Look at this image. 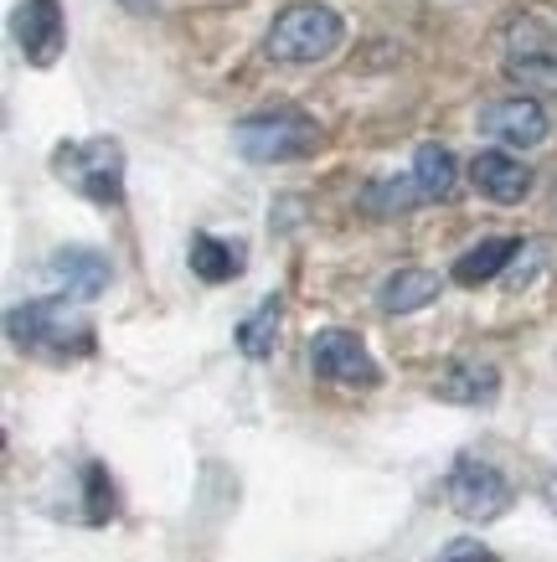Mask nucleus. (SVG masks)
Segmentation results:
<instances>
[{
	"mask_svg": "<svg viewBox=\"0 0 557 562\" xmlns=\"http://www.w3.org/2000/svg\"><path fill=\"white\" fill-rule=\"evenodd\" d=\"M346 36V21L321 5V0H300V5H285L269 26V57L274 63H289V68H304V63H325L331 52L341 47Z\"/></svg>",
	"mask_w": 557,
	"mask_h": 562,
	"instance_id": "nucleus-1",
	"label": "nucleus"
},
{
	"mask_svg": "<svg viewBox=\"0 0 557 562\" xmlns=\"http://www.w3.org/2000/svg\"><path fill=\"white\" fill-rule=\"evenodd\" d=\"M233 145L254 166H285V160H300L321 145V124L300 109H269V114H248L237 124Z\"/></svg>",
	"mask_w": 557,
	"mask_h": 562,
	"instance_id": "nucleus-2",
	"label": "nucleus"
},
{
	"mask_svg": "<svg viewBox=\"0 0 557 562\" xmlns=\"http://www.w3.org/2000/svg\"><path fill=\"white\" fill-rule=\"evenodd\" d=\"M52 166L88 202H99V206L124 202V150H119V139H103V135L73 139V145H63V150L52 155Z\"/></svg>",
	"mask_w": 557,
	"mask_h": 562,
	"instance_id": "nucleus-3",
	"label": "nucleus"
},
{
	"mask_svg": "<svg viewBox=\"0 0 557 562\" xmlns=\"http://www.w3.org/2000/svg\"><path fill=\"white\" fill-rule=\"evenodd\" d=\"M5 336L21 346V351H88L93 346V330L88 321L73 315L68 300H26L5 315Z\"/></svg>",
	"mask_w": 557,
	"mask_h": 562,
	"instance_id": "nucleus-4",
	"label": "nucleus"
},
{
	"mask_svg": "<svg viewBox=\"0 0 557 562\" xmlns=\"http://www.w3.org/2000/svg\"><path fill=\"white\" fill-rule=\"evenodd\" d=\"M444 491H449V506H455L465 521H495V516H506V506H511L506 475H501L495 464L475 460V454H459Z\"/></svg>",
	"mask_w": 557,
	"mask_h": 562,
	"instance_id": "nucleus-5",
	"label": "nucleus"
},
{
	"mask_svg": "<svg viewBox=\"0 0 557 562\" xmlns=\"http://www.w3.org/2000/svg\"><path fill=\"white\" fill-rule=\"evenodd\" d=\"M310 367H315V376L341 382V387H377L382 382V367L371 361V351L352 330H321L310 341Z\"/></svg>",
	"mask_w": 557,
	"mask_h": 562,
	"instance_id": "nucleus-6",
	"label": "nucleus"
},
{
	"mask_svg": "<svg viewBox=\"0 0 557 562\" xmlns=\"http://www.w3.org/2000/svg\"><path fill=\"white\" fill-rule=\"evenodd\" d=\"M63 42H68V21H63V5L57 0H21L16 5V47L32 68H52L63 57Z\"/></svg>",
	"mask_w": 557,
	"mask_h": 562,
	"instance_id": "nucleus-7",
	"label": "nucleus"
},
{
	"mask_svg": "<svg viewBox=\"0 0 557 562\" xmlns=\"http://www.w3.org/2000/svg\"><path fill=\"white\" fill-rule=\"evenodd\" d=\"M480 130L490 139H501V145H516V150H532L547 139V114H542L537 99H495L480 109Z\"/></svg>",
	"mask_w": 557,
	"mask_h": 562,
	"instance_id": "nucleus-8",
	"label": "nucleus"
},
{
	"mask_svg": "<svg viewBox=\"0 0 557 562\" xmlns=\"http://www.w3.org/2000/svg\"><path fill=\"white\" fill-rule=\"evenodd\" d=\"M470 181L480 196H490V202H501V206H516L532 191V171H526L516 155L506 150H480L470 160Z\"/></svg>",
	"mask_w": 557,
	"mask_h": 562,
	"instance_id": "nucleus-9",
	"label": "nucleus"
},
{
	"mask_svg": "<svg viewBox=\"0 0 557 562\" xmlns=\"http://www.w3.org/2000/svg\"><path fill=\"white\" fill-rule=\"evenodd\" d=\"M47 273H52V284H63L73 300H99L109 290V263L93 248H63V254H52Z\"/></svg>",
	"mask_w": 557,
	"mask_h": 562,
	"instance_id": "nucleus-10",
	"label": "nucleus"
},
{
	"mask_svg": "<svg viewBox=\"0 0 557 562\" xmlns=\"http://www.w3.org/2000/svg\"><path fill=\"white\" fill-rule=\"evenodd\" d=\"M444 290V279L434 269H398L382 279V290H377V305L388 310V315H413V310L434 305Z\"/></svg>",
	"mask_w": 557,
	"mask_h": 562,
	"instance_id": "nucleus-11",
	"label": "nucleus"
},
{
	"mask_svg": "<svg viewBox=\"0 0 557 562\" xmlns=\"http://www.w3.org/2000/svg\"><path fill=\"white\" fill-rule=\"evenodd\" d=\"M501 387V372L490 367V361H455V367H444L434 392H439L444 403H465V408H480L490 403Z\"/></svg>",
	"mask_w": 557,
	"mask_h": 562,
	"instance_id": "nucleus-12",
	"label": "nucleus"
},
{
	"mask_svg": "<svg viewBox=\"0 0 557 562\" xmlns=\"http://www.w3.org/2000/svg\"><path fill=\"white\" fill-rule=\"evenodd\" d=\"M516 254H526L522 238H486V243H475L470 254L455 258V284H465V290H475V284H490V279L506 269Z\"/></svg>",
	"mask_w": 557,
	"mask_h": 562,
	"instance_id": "nucleus-13",
	"label": "nucleus"
},
{
	"mask_svg": "<svg viewBox=\"0 0 557 562\" xmlns=\"http://www.w3.org/2000/svg\"><path fill=\"white\" fill-rule=\"evenodd\" d=\"M191 273L202 284H227L243 273V243H222L212 233H197L191 238Z\"/></svg>",
	"mask_w": 557,
	"mask_h": 562,
	"instance_id": "nucleus-14",
	"label": "nucleus"
},
{
	"mask_svg": "<svg viewBox=\"0 0 557 562\" xmlns=\"http://www.w3.org/2000/svg\"><path fill=\"white\" fill-rule=\"evenodd\" d=\"M423 202V191L413 176H382V181H367L361 187V212L367 217H403Z\"/></svg>",
	"mask_w": 557,
	"mask_h": 562,
	"instance_id": "nucleus-15",
	"label": "nucleus"
},
{
	"mask_svg": "<svg viewBox=\"0 0 557 562\" xmlns=\"http://www.w3.org/2000/svg\"><path fill=\"white\" fill-rule=\"evenodd\" d=\"M413 181H419L423 202H444V196H455V181H459L455 155L444 150V145H419V155H413Z\"/></svg>",
	"mask_w": 557,
	"mask_h": 562,
	"instance_id": "nucleus-16",
	"label": "nucleus"
},
{
	"mask_svg": "<svg viewBox=\"0 0 557 562\" xmlns=\"http://www.w3.org/2000/svg\"><path fill=\"white\" fill-rule=\"evenodd\" d=\"M279 315H285V300H279V294H269V300H264L248 321L237 325V351H243V357H254V361L269 357L274 341H279Z\"/></svg>",
	"mask_w": 557,
	"mask_h": 562,
	"instance_id": "nucleus-17",
	"label": "nucleus"
},
{
	"mask_svg": "<svg viewBox=\"0 0 557 562\" xmlns=\"http://www.w3.org/2000/svg\"><path fill=\"white\" fill-rule=\"evenodd\" d=\"M506 78L537 93H557V52L553 47H526L506 57Z\"/></svg>",
	"mask_w": 557,
	"mask_h": 562,
	"instance_id": "nucleus-18",
	"label": "nucleus"
},
{
	"mask_svg": "<svg viewBox=\"0 0 557 562\" xmlns=\"http://www.w3.org/2000/svg\"><path fill=\"white\" fill-rule=\"evenodd\" d=\"M83 485H88V521L99 527L114 516V485H109V470L103 464H83Z\"/></svg>",
	"mask_w": 557,
	"mask_h": 562,
	"instance_id": "nucleus-19",
	"label": "nucleus"
},
{
	"mask_svg": "<svg viewBox=\"0 0 557 562\" xmlns=\"http://www.w3.org/2000/svg\"><path fill=\"white\" fill-rule=\"evenodd\" d=\"M439 562H501L486 542H470V537H455V542L439 552Z\"/></svg>",
	"mask_w": 557,
	"mask_h": 562,
	"instance_id": "nucleus-20",
	"label": "nucleus"
},
{
	"mask_svg": "<svg viewBox=\"0 0 557 562\" xmlns=\"http://www.w3.org/2000/svg\"><path fill=\"white\" fill-rule=\"evenodd\" d=\"M119 5H130V11H145V5H151V0H119Z\"/></svg>",
	"mask_w": 557,
	"mask_h": 562,
	"instance_id": "nucleus-21",
	"label": "nucleus"
}]
</instances>
